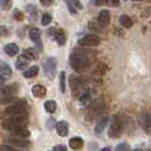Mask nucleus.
<instances>
[{"label":"nucleus","mask_w":151,"mask_h":151,"mask_svg":"<svg viewBox=\"0 0 151 151\" xmlns=\"http://www.w3.org/2000/svg\"><path fill=\"white\" fill-rule=\"evenodd\" d=\"M89 26H90V29L92 31H100V29H98L100 25H99V24H97V23L90 22V23H89ZM100 27H101V26H100Z\"/></svg>","instance_id":"38"},{"label":"nucleus","mask_w":151,"mask_h":151,"mask_svg":"<svg viewBox=\"0 0 151 151\" xmlns=\"http://www.w3.org/2000/svg\"><path fill=\"white\" fill-rule=\"evenodd\" d=\"M69 64L74 70L78 72V73H82L90 66V59L84 53L74 52L69 57Z\"/></svg>","instance_id":"1"},{"label":"nucleus","mask_w":151,"mask_h":151,"mask_svg":"<svg viewBox=\"0 0 151 151\" xmlns=\"http://www.w3.org/2000/svg\"><path fill=\"white\" fill-rule=\"evenodd\" d=\"M10 76H12V69H10V67L8 65H6V64L0 65V84L4 83Z\"/></svg>","instance_id":"13"},{"label":"nucleus","mask_w":151,"mask_h":151,"mask_svg":"<svg viewBox=\"0 0 151 151\" xmlns=\"http://www.w3.org/2000/svg\"><path fill=\"white\" fill-rule=\"evenodd\" d=\"M53 39L56 40V42L59 45H64L66 43V34H65V32L63 30L56 31V34H55Z\"/></svg>","instance_id":"20"},{"label":"nucleus","mask_w":151,"mask_h":151,"mask_svg":"<svg viewBox=\"0 0 151 151\" xmlns=\"http://www.w3.org/2000/svg\"><path fill=\"white\" fill-rule=\"evenodd\" d=\"M42 66H43V70L45 74L50 80H52L55 75H56V69H57V60L52 58V57H48L43 59L42 61Z\"/></svg>","instance_id":"5"},{"label":"nucleus","mask_w":151,"mask_h":151,"mask_svg":"<svg viewBox=\"0 0 151 151\" xmlns=\"http://www.w3.org/2000/svg\"><path fill=\"white\" fill-rule=\"evenodd\" d=\"M72 1V4H73V6L76 8V9H82L83 8V6H82V4H81V1L80 0H70Z\"/></svg>","instance_id":"35"},{"label":"nucleus","mask_w":151,"mask_h":151,"mask_svg":"<svg viewBox=\"0 0 151 151\" xmlns=\"http://www.w3.org/2000/svg\"><path fill=\"white\" fill-rule=\"evenodd\" d=\"M107 122H108V116H107L106 113L101 114L100 116H99V119L98 122L96 123V127H94V132H96V134H100L104 129H105V126H106Z\"/></svg>","instance_id":"12"},{"label":"nucleus","mask_w":151,"mask_h":151,"mask_svg":"<svg viewBox=\"0 0 151 151\" xmlns=\"http://www.w3.org/2000/svg\"><path fill=\"white\" fill-rule=\"evenodd\" d=\"M32 94L35 98H43L47 94V89L41 84H37V85H34L32 88Z\"/></svg>","instance_id":"16"},{"label":"nucleus","mask_w":151,"mask_h":151,"mask_svg":"<svg viewBox=\"0 0 151 151\" xmlns=\"http://www.w3.org/2000/svg\"><path fill=\"white\" fill-rule=\"evenodd\" d=\"M65 2H66V5H67L68 7V10H69V13L70 14H73V15H75L76 12H77V9H76L74 6H73V4H72V1L70 0H65Z\"/></svg>","instance_id":"31"},{"label":"nucleus","mask_w":151,"mask_h":151,"mask_svg":"<svg viewBox=\"0 0 151 151\" xmlns=\"http://www.w3.org/2000/svg\"><path fill=\"white\" fill-rule=\"evenodd\" d=\"M109 23H110V13L106 9L101 10L98 15V24L101 27H107Z\"/></svg>","instance_id":"11"},{"label":"nucleus","mask_w":151,"mask_h":151,"mask_svg":"<svg viewBox=\"0 0 151 151\" xmlns=\"http://www.w3.org/2000/svg\"><path fill=\"white\" fill-rule=\"evenodd\" d=\"M13 7V0H0V8L4 12H9Z\"/></svg>","instance_id":"26"},{"label":"nucleus","mask_w":151,"mask_h":151,"mask_svg":"<svg viewBox=\"0 0 151 151\" xmlns=\"http://www.w3.org/2000/svg\"><path fill=\"white\" fill-rule=\"evenodd\" d=\"M26 113H27V107L25 105V102H17V104H14L5 109V114L7 116L26 115Z\"/></svg>","instance_id":"6"},{"label":"nucleus","mask_w":151,"mask_h":151,"mask_svg":"<svg viewBox=\"0 0 151 151\" xmlns=\"http://www.w3.org/2000/svg\"><path fill=\"white\" fill-rule=\"evenodd\" d=\"M107 4L111 7H118L121 5V1L119 0H107Z\"/></svg>","instance_id":"34"},{"label":"nucleus","mask_w":151,"mask_h":151,"mask_svg":"<svg viewBox=\"0 0 151 151\" xmlns=\"http://www.w3.org/2000/svg\"><path fill=\"white\" fill-rule=\"evenodd\" d=\"M105 113V102L98 99L96 101H93L89 107V110H88V115H86V118L89 121H93L94 118L99 117L101 114Z\"/></svg>","instance_id":"4"},{"label":"nucleus","mask_w":151,"mask_h":151,"mask_svg":"<svg viewBox=\"0 0 151 151\" xmlns=\"http://www.w3.org/2000/svg\"><path fill=\"white\" fill-rule=\"evenodd\" d=\"M100 151H111V150H110V148H105V149H102V150Z\"/></svg>","instance_id":"41"},{"label":"nucleus","mask_w":151,"mask_h":151,"mask_svg":"<svg viewBox=\"0 0 151 151\" xmlns=\"http://www.w3.org/2000/svg\"><path fill=\"white\" fill-rule=\"evenodd\" d=\"M133 1H143V0H133Z\"/></svg>","instance_id":"42"},{"label":"nucleus","mask_w":151,"mask_h":151,"mask_svg":"<svg viewBox=\"0 0 151 151\" xmlns=\"http://www.w3.org/2000/svg\"><path fill=\"white\" fill-rule=\"evenodd\" d=\"M29 37L30 39L39 47L40 50H42V45H41V31L38 27H32L29 32Z\"/></svg>","instance_id":"10"},{"label":"nucleus","mask_w":151,"mask_h":151,"mask_svg":"<svg viewBox=\"0 0 151 151\" xmlns=\"http://www.w3.org/2000/svg\"><path fill=\"white\" fill-rule=\"evenodd\" d=\"M18 50H19V48H18V45H16V43H8L4 48V51L7 53L9 57L16 56L18 53Z\"/></svg>","instance_id":"17"},{"label":"nucleus","mask_w":151,"mask_h":151,"mask_svg":"<svg viewBox=\"0 0 151 151\" xmlns=\"http://www.w3.org/2000/svg\"><path fill=\"white\" fill-rule=\"evenodd\" d=\"M118 22H119V24H121L124 29H131V27L133 26V21H132V18L127 15L119 16Z\"/></svg>","instance_id":"19"},{"label":"nucleus","mask_w":151,"mask_h":151,"mask_svg":"<svg viewBox=\"0 0 151 151\" xmlns=\"http://www.w3.org/2000/svg\"><path fill=\"white\" fill-rule=\"evenodd\" d=\"M13 133L15 134V136H19V137H25L27 139L31 135V132L26 127H23V129H18L16 131H13Z\"/></svg>","instance_id":"24"},{"label":"nucleus","mask_w":151,"mask_h":151,"mask_svg":"<svg viewBox=\"0 0 151 151\" xmlns=\"http://www.w3.org/2000/svg\"><path fill=\"white\" fill-rule=\"evenodd\" d=\"M83 144H84L83 140H82V137H80V136L72 137V139L69 140V147H70L72 149H74V150H80V149H82Z\"/></svg>","instance_id":"18"},{"label":"nucleus","mask_w":151,"mask_h":151,"mask_svg":"<svg viewBox=\"0 0 151 151\" xmlns=\"http://www.w3.org/2000/svg\"><path fill=\"white\" fill-rule=\"evenodd\" d=\"M92 2H93L96 6H101V5L107 4V0H92Z\"/></svg>","instance_id":"39"},{"label":"nucleus","mask_w":151,"mask_h":151,"mask_svg":"<svg viewBox=\"0 0 151 151\" xmlns=\"http://www.w3.org/2000/svg\"><path fill=\"white\" fill-rule=\"evenodd\" d=\"M24 55H25L30 60H35V59H38V57H39V53L35 48H27V49H25V50H24Z\"/></svg>","instance_id":"22"},{"label":"nucleus","mask_w":151,"mask_h":151,"mask_svg":"<svg viewBox=\"0 0 151 151\" xmlns=\"http://www.w3.org/2000/svg\"><path fill=\"white\" fill-rule=\"evenodd\" d=\"M9 35V30L7 26L5 25H0V37H8Z\"/></svg>","instance_id":"33"},{"label":"nucleus","mask_w":151,"mask_h":151,"mask_svg":"<svg viewBox=\"0 0 151 151\" xmlns=\"http://www.w3.org/2000/svg\"><path fill=\"white\" fill-rule=\"evenodd\" d=\"M69 85H70V89H72V91H73L74 93H78L80 91L83 90V88H84L83 81L74 75L69 76Z\"/></svg>","instance_id":"8"},{"label":"nucleus","mask_w":151,"mask_h":151,"mask_svg":"<svg viewBox=\"0 0 151 151\" xmlns=\"http://www.w3.org/2000/svg\"><path fill=\"white\" fill-rule=\"evenodd\" d=\"M0 151H19V150L13 149V148H10V147H7V145H2V147H0Z\"/></svg>","instance_id":"40"},{"label":"nucleus","mask_w":151,"mask_h":151,"mask_svg":"<svg viewBox=\"0 0 151 151\" xmlns=\"http://www.w3.org/2000/svg\"><path fill=\"white\" fill-rule=\"evenodd\" d=\"M39 73V66L37 65H33V66H31L27 70H25L24 72V77L25 78H32V77H34V76H37Z\"/></svg>","instance_id":"21"},{"label":"nucleus","mask_w":151,"mask_h":151,"mask_svg":"<svg viewBox=\"0 0 151 151\" xmlns=\"http://www.w3.org/2000/svg\"><path fill=\"white\" fill-rule=\"evenodd\" d=\"M16 91H17V86H16V84H13V85H10V86H6V88H4L1 92L5 94V96H10V94H14Z\"/></svg>","instance_id":"28"},{"label":"nucleus","mask_w":151,"mask_h":151,"mask_svg":"<svg viewBox=\"0 0 151 151\" xmlns=\"http://www.w3.org/2000/svg\"><path fill=\"white\" fill-rule=\"evenodd\" d=\"M13 17H14V19L17 21V22H22L23 19H24V14H23L21 10L15 9L14 13H13Z\"/></svg>","instance_id":"29"},{"label":"nucleus","mask_w":151,"mask_h":151,"mask_svg":"<svg viewBox=\"0 0 151 151\" xmlns=\"http://www.w3.org/2000/svg\"><path fill=\"white\" fill-rule=\"evenodd\" d=\"M52 151H67V148L65 145H63V144H58V145L53 147Z\"/></svg>","instance_id":"37"},{"label":"nucleus","mask_w":151,"mask_h":151,"mask_svg":"<svg viewBox=\"0 0 151 151\" xmlns=\"http://www.w3.org/2000/svg\"><path fill=\"white\" fill-rule=\"evenodd\" d=\"M8 143L17 148H29L31 145V142L29 140H25V137H19V136H14L8 139Z\"/></svg>","instance_id":"9"},{"label":"nucleus","mask_w":151,"mask_h":151,"mask_svg":"<svg viewBox=\"0 0 151 151\" xmlns=\"http://www.w3.org/2000/svg\"><path fill=\"white\" fill-rule=\"evenodd\" d=\"M2 126L8 131H16L18 129H23L27 126V115H16L9 116V118L4 121Z\"/></svg>","instance_id":"2"},{"label":"nucleus","mask_w":151,"mask_h":151,"mask_svg":"<svg viewBox=\"0 0 151 151\" xmlns=\"http://www.w3.org/2000/svg\"><path fill=\"white\" fill-rule=\"evenodd\" d=\"M53 1H55V0H40L41 5H42L43 7H49V6H51L53 4Z\"/></svg>","instance_id":"36"},{"label":"nucleus","mask_w":151,"mask_h":151,"mask_svg":"<svg viewBox=\"0 0 151 151\" xmlns=\"http://www.w3.org/2000/svg\"><path fill=\"white\" fill-rule=\"evenodd\" d=\"M45 109L50 114L55 113L56 109H57V104H56V101H53V100H48V101H45Z\"/></svg>","instance_id":"23"},{"label":"nucleus","mask_w":151,"mask_h":151,"mask_svg":"<svg viewBox=\"0 0 151 151\" xmlns=\"http://www.w3.org/2000/svg\"><path fill=\"white\" fill-rule=\"evenodd\" d=\"M59 89L61 93H64L66 90V73L65 72H60L59 74Z\"/></svg>","instance_id":"25"},{"label":"nucleus","mask_w":151,"mask_h":151,"mask_svg":"<svg viewBox=\"0 0 151 151\" xmlns=\"http://www.w3.org/2000/svg\"><path fill=\"white\" fill-rule=\"evenodd\" d=\"M123 129H124V122L122 119V117L119 115H115L110 124V129L108 131V135L113 139L119 137L123 134Z\"/></svg>","instance_id":"3"},{"label":"nucleus","mask_w":151,"mask_h":151,"mask_svg":"<svg viewBox=\"0 0 151 151\" xmlns=\"http://www.w3.org/2000/svg\"><path fill=\"white\" fill-rule=\"evenodd\" d=\"M30 59L23 53V55H21L18 58H17V60H16L15 63V67L17 68V69H19V70H23V69H25V68L29 66V64H30Z\"/></svg>","instance_id":"14"},{"label":"nucleus","mask_w":151,"mask_h":151,"mask_svg":"<svg viewBox=\"0 0 151 151\" xmlns=\"http://www.w3.org/2000/svg\"><path fill=\"white\" fill-rule=\"evenodd\" d=\"M100 43V38L96 34H86L78 41V45L82 47H97Z\"/></svg>","instance_id":"7"},{"label":"nucleus","mask_w":151,"mask_h":151,"mask_svg":"<svg viewBox=\"0 0 151 151\" xmlns=\"http://www.w3.org/2000/svg\"><path fill=\"white\" fill-rule=\"evenodd\" d=\"M91 94L90 92H83L82 94H81V97H80V104L81 105H88V104H90L91 102Z\"/></svg>","instance_id":"27"},{"label":"nucleus","mask_w":151,"mask_h":151,"mask_svg":"<svg viewBox=\"0 0 151 151\" xmlns=\"http://www.w3.org/2000/svg\"><path fill=\"white\" fill-rule=\"evenodd\" d=\"M52 21V17L50 14H45V15L42 16V18H41V24L43 25V26H47V25H49L50 23Z\"/></svg>","instance_id":"30"},{"label":"nucleus","mask_w":151,"mask_h":151,"mask_svg":"<svg viewBox=\"0 0 151 151\" xmlns=\"http://www.w3.org/2000/svg\"><path fill=\"white\" fill-rule=\"evenodd\" d=\"M116 151H131V148L127 143H121L116 147Z\"/></svg>","instance_id":"32"},{"label":"nucleus","mask_w":151,"mask_h":151,"mask_svg":"<svg viewBox=\"0 0 151 151\" xmlns=\"http://www.w3.org/2000/svg\"><path fill=\"white\" fill-rule=\"evenodd\" d=\"M56 131L58 133V135L60 136H67L68 134V124L67 122L60 121L56 124Z\"/></svg>","instance_id":"15"}]
</instances>
